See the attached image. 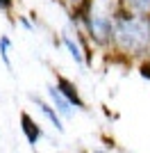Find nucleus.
Segmentation results:
<instances>
[{
	"mask_svg": "<svg viewBox=\"0 0 150 153\" xmlns=\"http://www.w3.org/2000/svg\"><path fill=\"white\" fill-rule=\"evenodd\" d=\"M48 96H50L52 108L59 112V117H64V119H71V117H73V105H71V103L59 94V89H57L55 85H50V87H48Z\"/></svg>",
	"mask_w": 150,
	"mask_h": 153,
	"instance_id": "nucleus-4",
	"label": "nucleus"
},
{
	"mask_svg": "<svg viewBox=\"0 0 150 153\" xmlns=\"http://www.w3.org/2000/svg\"><path fill=\"white\" fill-rule=\"evenodd\" d=\"M112 48L127 57L150 55V16H137L121 9L116 14Z\"/></svg>",
	"mask_w": 150,
	"mask_h": 153,
	"instance_id": "nucleus-1",
	"label": "nucleus"
},
{
	"mask_svg": "<svg viewBox=\"0 0 150 153\" xmlns=\"http://www.w3.org/2000/svg\"><path fill=\"white\" fill-rule=\"evenodd\" d=\"M64 2H66V5H68L71 9H73V12H75V9H80V7L84 5L87 0H64Z\"/></svg>",
	"mask_w": 150,
	"mask_h": 153,
	"instance_id": "nucleus-11",
	"label": "nucleus"
},
{
	"mask_svg": "<svg viewBox=\"0 0 150 153\" xmlns=\"http://www.w3.org/2000/svg\"><path fill=\"white\" fill-rule=\"evenodd\" d=\"M18 23L25 27V30H32V23H30V19H27V16H18Z\"/></svg>",
	"mask_w": 150,
	"mask_h": 153,
	"instance_id": "nucleus-12",
	"label": "nucleus"
},
{
	"mask_svg": "<svg viewBox=\"0 0 150 153\" xmlns=\"http://www.w3.org/2000/svg\"><path fill=\"white\" fill-rule=\"evenodd\" d=\"M55 87L59 89V94H62L75 110H87V105H84V101H82V96H80V91H77V87H75V82H71L68 78L57 76V85Z\"/></svg>",
	"mask_w": 150,
	"mask_h": 153,
	"instance_id": "nucleus-2",
	"label": "nucleus"
},
{
	"mask_svg": "<svg viewBox=\"0 0 150 153\" xmlns=\"http://www.w3.org/2000/svg\"><path fill=\"white\" fill-rule=\"evenodd\" d=\"M139 73L150 80V59H148V62H141V66H139Z\"/></svg>",
	"mask_w": 150,
	"mask_h": 153,
	"instance_id": "nucleus-10",
	"label": "nucleus"
},
{
	"mask_svg": "<svg viewBox=\"0 0 150 153\" xmlns=\"http://www.w3.org/2000/svg\"><path fill=\"white\" fill-rule=\"evenodd\" d=\"M21 130H23V135H25V140H27L30 146H37V142L43 137L41 126H39V123L34 121L27 112H21Z\"/></svg>",
	"mask_w": 150,
	"mask_h": 153,
	"instance_id": "nucleus-3",
	"label": "nucleus"
},
{
	"mask_svg": "<svg viewBox=\"0 0 150 153\" xmlns=\"http://www.w3.org/2000/svg\"><path fill=\"white\" fill-rule=\"evenodd\" d=\"M121 9L137 16H150V0H121Z\"/></svg>",
	"mask_w": 150,
	"mask_h": 153,
	"instance_id": "nucleus-7",
	"label": "nucleus"
},
{
	"mask_svg": "<svg viewBox=\"0 0 150 153\" xmlns=\"http://www.w3.org/2000/svg\"><path fill=\"white\" fill-rule=\"evenodd\" d=\"M62 44L64 48L71 53V57L75 59V64H84V55H87V51H84V46L77 41V39H73V34H68V32H64L62 34Z\"/></svg>",
	"mask_w": 150,
	"mask_h": 153,
	"instance_id": "nucleus-6",
	"label": "nucleus"
},
{
	"mask_svg": "<svg viewBox=\"0 0 150 153\" xmlns=\"http://www.w3.org/2000/svg\"><path fill=\"white\" fill-rule=\"evenodd\" d=\"M93 153H107V151H100V149H96V151Z\"/></svg>",
	"mask_w": 150,
	"mask_h": 153,
	"instance_id": "nucleus-13",
	"label": "nucleus"
},
{
	"mask_svg": "<svg viewBox=\"0 0 150 153\" xmlns=\"http://www.w3.org/2000/svg\"><path fill=\"white\" fill-rule=\"evenodd\" d=\"M32 101L37 103V108L43 112V117L48 119L52 126H55L57 133H64V126H62V117H59V112H57L55 108H52V103H46L43 98H39V96H32Z\"/></svg>",
	"mask_w": 150,
	"mask_h": 153,
	"instance_id": "nucleus-5",
	"label": "nucleus"
},
{
	"mask_svg": "<svg viewBox=\"0 0 150 153\" xmlns=\"http://www.w3.org/2000/svg\"><path fill=\"white\" fill-rule=\"evenodd\" d=\"M9 48H12V39L7 37V34H2V37H0V57H2V62H5L7 69H12V59H9Z\"/></svg>",
	"mask_w": 150,
	"mask_h": 153,
	"instance_id": "nucleus-8",
	"label": "nucleus"
},
{
	"mask_svg": "<svg viewBox=\"0 0 150 153\" xmlns=\"http://www.w3.org/2000/svg\"><path fill=\"white\" fill-rule=\"evenodd\" d=\"M12 9H14V0H0V12L2 14H12Z\"/></svg>",
	"mask_w": 150,
	"mask_h": 153,
	"instance_id": "nucleus-9",
	"label": "nucleus"
}]
</instances>
